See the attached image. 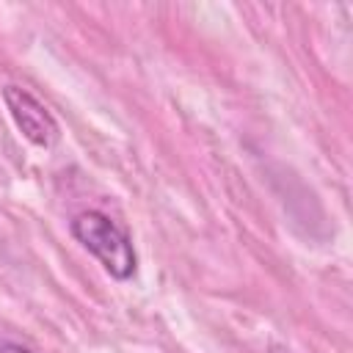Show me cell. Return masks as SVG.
Wrapping results in <instances>:
<instances>
[{
  "label": "cell",
  "mask_w": 353,
  "mask_h": 353,
  "mask_svg": "<svg viewBox=\"0 0 353 353\" xmlns=\"http://www.w3.org/2000/svg\"><path fill=\"white\" fill-rule=\"evenodd\" d=\"M74 240L91 251L99 265L119 281H127L135 276L138 270V254L132 248V240L130 234L116 223L110 221L105 212L99 210H85V212H77L69 223Z\"/></svg>",
  "instance_id": "1"
},
{
  "label": "cell",
  "mask_w": 353,
  "mask_h": 353,
  "mask_svg": "<svg viewBox=\"0 0 353 353\" xmlns=\"http://www.w3.org/2000/svg\"><path fill=\"white\" fill-rule=\"evenodd\" d=\"M3 102L17 124V130L39 149H52L61 138V127L55 116L28 91L19 85H6L3 88Z\"/></svg>",
  "instance_id": "2"
},
{
  "label": "cell",
  "mask_w": 353,
  "mask_h": 353,
  "mask_svg": "<svg viewBox=\"0 0 353 353\" xmlns=\"http://www.w3.org/2000/svg\"><path fill=\"white\" fill-rule=\"evenodd\" d=\"M0 353H30V350L17 342H0Z\"/></svg>",
  "instance_id": "3"
}]
</instances>
